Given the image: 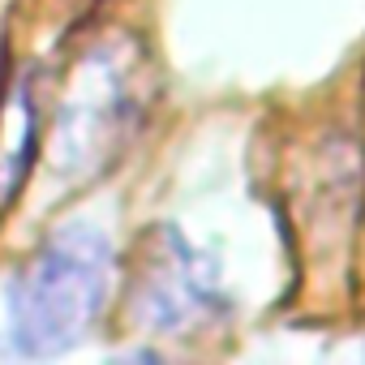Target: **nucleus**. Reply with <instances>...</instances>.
<instances>
[{
  "mask_svg": "<svg viewBox=\"0 0 365 365\" xmlns=\"http://www.w3.org/2000/svg\"><path fill=\"white\" fill-rule=\"evenodd\" d=\"M220 309V288L207 258L172 228L155 232L138 258V318L159 331H185Z\"/></svg>",
  "mask_w": 365,
  "mask_h": 365,
  "instance_id": "f03ea898",
  "label": "nucleus"
},
{
  "mask_svg": "<svg viewBox=\"0 0 365 365\" xmlns=\"http://www.w3.org/2000/svg\"><path fill=\"white\" fill-rule=\"evenodd\" d=\"M112 279V245L91 228H61L14 284L9 301V331L18 352L52 356L78 344L103 301Z\"/></svg>",
  "mask_w": 365,
  "mask_h": 365,
  "instance_id": "f257e3e1",
  "label": "nucleus"
}]
</instances>
